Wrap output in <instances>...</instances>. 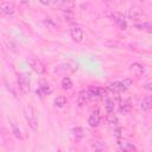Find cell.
<instances>
[{"instance_id":"1","label":"cell","mask_w":152,"mask_h":152,"mask_svg":"<svg viewBox=\"0 0 152 152\" xmlns=\"http://www.w3.org/2000/svg\"><path fill=\"white\" fill-rule=\"evenodd\" d=\"M24 115H25V119H26L28 126L33 131H37V128H38V121H37L36 114L33 112V108L31 106H25L24 107Z\"/></svg>"},{"instance_id":"2","label":"cell","mask_w":152,"mask_h":152,"mask_svg":"<svg viewBox=\"0 0 152 152\" xmlns=\"http://www.w3.org/2000/svg\"><path fill=\"white\" fill-rule=\"evenodd\" d=\"M28 64H30L31 69H32L36 74H38V75H42V74H44V72L46 71V68H45L44 63H43L40 59H38V58L31 57V58L28 59Z\"/></svg>"},{"instance_id":"3","label":"cell","mask_w":152,"mask_h":152,"mask_svg":"<svg viewBox=\"0 0 152 152\" xmlns=\"http://www.w3.org/2000/svg\"><path fill=\"white\" fill-rule=\"evenodd\" d=\"M18 87L23 94H27L30 91V81L24 74L18 75Z\"/></svg>"},{"instance_id":"4","label":"cell","mask_w":152,"mask_h":152,"mask_svg":"<svg viewBox=\"0 0 152 152\" xmlns=\"http://www.w3.org/2000/svg\"><path fill=\"white\" fill-rule=\"evenodd\" d=\"M70 36L75 42L81 43L83 40V36L84 34H83V31H82V28L80 26H74V27L70 28Z\"/></svg>"},{"instance_id":"5","label":"cell","mask_w":152,"mask_h":152,"mask_svg":"<svg viewBox=\"0 0 152 152\" xmlns=\"http://www.w3.org/2000/svg\"><path fill=\"white\" fill-rule=\"evenodd\" d=\"M89 99H90V95H89L88 90H81L77 95V104L80 107H82L89 101Z\"/></svg>"},{"instance_id":"6","label":"cell","mask_w":152,"mask_h":152,"mask_svg":"<svg viewBox=\"0 0 152 152\" xmlns=\"http://www.w3.org/2000/svg\"><path fill=\"white\" fill-rule=\"evenodd\" d=\"M142 12L139 10V8H131L129 12H128V18L132 20V21H138V20H141L142 18Z\"/></svg>"},{"instance_id":"7","label":"cell","mask_w":152,"mask_h":152,"mask_svg":"<svg viewBox=\"0 0 152 152\" xmlns=\"http://www.w3.org/2000/svg\"><path fill=\"white\" fill-rule=\"evenodd\" d=\"M1 7V12H2V15H12L14 12H15V8L12 4H8V2H5V4H1L0 5Z\"/></svg>"},{"instance_id":"8","label":"cell","mask_w":152,"mask_h":152,"mask_svg":"<svg viewBox=\"0 0 152 152\" xmlns=\"http://www.w3.org/2000/svg\"><path fill=\"white\" fill-rule=\"evenodd\" d=\"M119 147L124 152H133V151H137V147L132 142H128V141H121V142H119Z\"/></svg>"},{"instance_id":"9","label":"cell","mask_w":152,"mask_h":152,"mask_svg":"<svg viewBox=\"0 0 152 152\" xmlns=\"http://www.w3.org/2000/svg\"><path fill=\"white\" fill-rule=\"evenodd\" d=\"M88 124L90 127H97L99 124H100V115L97 112H94L90 114L89 119H88Z\"/></svg>"},{"instance_id":"10","label":"cell","mask_w":152,"mask_h":152,"mask_svg":"<svg viewBox=\"0 0 152 152\" xmlns=\"http://www.w3.org/2000/svg\"><path fill=\"white\" fill-rule=\"evenodd\" d=\"M132 80L131 78H124L122 81H118V87H119V91H125L126 89H128L132 86Z\"/></svg>"},{"instance_id":"11","label":"cell","mask_w":152,"mask_h":152,"mask_svg":"<svg viewBox=\"0 0 152 152\" xmlns=\"http://www.w3.org/2000/svg\"><path fill=\"white\" fill-rule=\"evenodd\" d=\"M140 108L144 110V112H147L152 108V101H151V97L150 96H146L142 99V101L140 102Z\"/></svg>"},{"instance_id":"12","label":"cell","mask_w":152,"mask_h":152,"mask_svg":"<svg viewBox=\"0 0 152 152\" xmlns=\"http://www.w3.org/2000/svg\"><path fill=\"white\" fill-rule=\"evenodd\" d=\"M114 107H115V102L114 100L112 99H107L106 102H104V110L108 115H110L113 112H114Z\"/></svg>"},{"instance_id":"13","label":"cell","mask_w":152,"mask_h":152,"mask_svg":"<svg viewBox=\"0 0 152 152\" xmlns=\"http://www.w3.org/2000/svg\"><path fill=\"white\" fill-rule=\"evenodd\" d=\"M86 133H87V131H86L83 127H75V128H72V134H74L77 139L84 138V137H86Z\"/></svg>"},{"instance_id":"14","label":"cell","mask_w":152,"mask_h":152,"mask_svg":"<svg viewBox=\"0 0 152 152\" xmlns=\"http://www.w3.org/2000/svg\"><path fill=\"white\" fill-rule=\"evenodd\" d=\"M113 20L115 21V24H116L121 30H126V28H127V23H126V20H125L124 18L113 15Z\"/></svg>"},{"instance_id":"15","label":"cell","mask_w":152,"mask_h":152,"mask_svg":"<svg viewBox=\"0 0 152 152\" xmlns=\"http://www.w3.org/2000/svg\"><path fill=\"white\" fill-rule=\"evenodd\" d=\"M102 91L103 90L101 88H97V87H89V89H88L90 97H99L102 95Z\"/></svg>"},{"instance_id":"16","label":"cell","mask_w":152,"mask_h":152,"mask_svg":"<svg viewBox=\"0 0 152 152\" xmlns=\"http://www.w3.org/2000/svg\"><path fill=\"white\" fill-rule=\"evenodd\" d=\"M59 6H61V8H63L64 11H70V10L74 8L75 4H74L72 0H62V2L59 4Z\"/></svg>"},{"instance_id":"17","label":"cell","mask_w":152,"mask_h":152,"mask_svg":"<svg viewBox=\"0 0 152 152\" xmlns=\"http://www.w3.org/2000/svg\"><path fill=\"white\" fill-rule=\"evenodd\" d=\"M129 70L133 71L134 74H142L144 72V66L140 63H133V64H131Z\"/></svg>"},{"instance_id":"18","label":"cell","mask_w":152,"mask_h":152,"mask_svg":"<svg viewBox=\"0 0 152 152\" xmlns=\"http://www.w3.org/2000/svg\"><path fill=\"white\" fill-rule=\"evenodd\" d=\"M53 104H55L56 107H58V108L64 107V106L66 104V97H64V96H57V97L53 100Z\"/></svg>"},{"instance_id":"19","label":"cell","mask_w":152,"mask_h":152,"mask_svg":"<svg viewBox=\"0 0 152 152\" xmlns=\"http://www.w3.org/2000/svg\"><path fill=\"white\" fill-rule=\"evenodd\" d=\"M61 86H62V88L64 90H69V89L72 88V82H71V80L69 77H64L62 80V82H61Z\"/></svg>"},{"instance_id":"20","label":"cell","mask_w":152,"mask_h":152,"mask_svg":"<svg viewBox=\"0 0 152 152\" xmlns=\"http://www.w3.org/2000/svg\"><path fill=\"white\" fill-rule=\"evenodd\" d=\"M135 27L139 28V30H145V31H147V32H151L152 25H151L150 21H145V23H142V24H137Z\"/></svg>"},{"instance_id":"21","label":"cell","mask_w":152,"mask_h":152,"mask_svg":"<svg viewBox=\"0 0 152 152\" xmlns=\"http://www.w3.org/2000/svg\"><path fill=\"white\" fill-rule=\"evenodd\" d=\"M129 110H131V104H129L128 101H127V102H124V103L120 106V112H121V113L127 114Z\"/></svg>"},{"instance_id":"22","label":"cell","mask_w":152,"mask_h":152,"mask_svg":"<svg viewBox=\"0 0 152 152\" xmlns=\"http://www.w3.org/2000/svg\"><path fill=\"white\" fill-rule=\"evenodd\" d=\"M12 132H13V134L18 138V139H21L23 138V135H21V132H20V129L14 125V124H12Z\"/></svg>"},{"instance_id":"23","label":"cell","mask_w":152,"mask_h":152,"mask_svg":"<svg viewBox=\"0 0 152 152\" xmlns=\"http://www.w3.org/2000/svg\"><path fill=\"white\" fill-rule=\"evenodd\" d=\"M39 89L42 90L43 95H48V94H50V93H51V88H50L48 84H43V86H40V87H39Z\"/></svg>"},{"instance_id":"24","label":"cell","mask_w":152,"mask_h":152,"mask_svg":"<svg viewBox=\"0 0 152 152\" xmlns=\"http://www.w3.org/2000/svg\"><path fill=\"white\" fill-rule=\"evenodd\" d=\"M93 147H94L96 151H101V150H104V146H103V145H101V142H100V141H95V142L93 144Z\"/></svg>"},{"instance_id":"25","label":"cell","mask_w":152,"mask_h":152,"mask_svg":"<svg viewBox=\"0 0 152 152\" xmlns=\"http://www.w3.org/2000/svg\"><path fill=\"white\" fill-rule=\"evenodd\" d=\"M108 122H109L110 126H114V127H115V126H116V122H118V119H116L115 116H110L109 120H108Z\"/></svg>"},{"instance_id":"26","label":"cell","mask_w":152,"mask_h":152,"mask_svg":"<svg viewBox=\"0 0 152 152\" xmlns=\"http://www.w3.org/2000/svg\"><path fill=\"white\" fill-rule=\"evenodd\" d=\"M39 1H40L43 5H49V4H50V0H39Z\"/></svg>"},{"instance_id":"27","label":"cell","mask_w":152,"mask_h":152,"mask_svg":"<svg viewBox=\"0 0 152 152\" xmlns=\"http://www.w3.org/2000/svg\"><path fill=\"white\" fill-rule=\"evenodd\" d=\"M145 88H146L147 90H151V89H152V88H151V83H150V82L146 83V84H145Z\"/></svg>"},{"instance_id":"28","label":"cell","mask_w":152,"mask_h":152,"mask_svg":"<svg viewBox=\"0 0 152 152\" xmlns=\"http://www.w3.org/2000/svg\"><path fill=\"white\" fill-rule=\"evenodd\" d=\"M23 2H25V4H27L28 1H27V0H23Z\"/></svg>"},{"instance_id":"29","label":"cell","mask_w":152,"mask_h":152,"mask_svg":"<svg viewBox=\"0 0 152 152\" xmlns=\"http://www.w3.org/2000/svg\"><path fill=\"white\" fill-rule=\"evenodd\" d=\"M0 15H2V12H1V7H0Z\"/></svg>"}]
</instances>
